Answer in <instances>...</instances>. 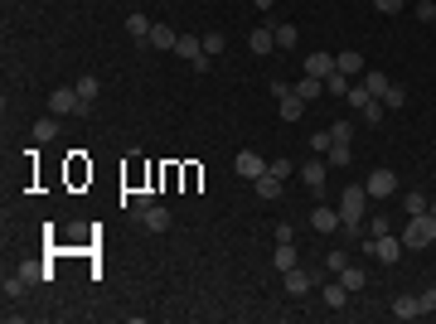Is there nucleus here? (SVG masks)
<instances>
[{"mask_svg":"<svg viewBox=\"0 0 436 324\" xmlns=\"http://www.w3.org/2000/svg\"><path fill=\"white\" fill-rule=\"evenodd\" d=\"M335 208H339V223H344V232H359V218L368 213V189H359V184H354V189H344Z\"/></svg>","mask_w":436,"mask_h":324,"instance_id":"obj_1","label":"nucleus"},{"mask_svg":"<svg viewBox=\"0 0 436 324\" xmlns=\"http://www.w3.org/2000/svg\"><path fill=\"white\" fill-rule=\"evenodd\" d=\"M431 242H436V218H431V208H426V213H412V218H407V232H402V247L422 252V247H431Z\"/></svg>","mask_w":436,"mask_h":324,"instance_id":"obj_2","label":"nucleus"},{"mask_svg":"<svg viewBox=\"0 0 436 324\" xmlns=\"http://www.w3.org/2000/svg\"><path fill=\"white\" fill-rule=\"evenodd\" d=\"M83 107H88V102L78 97V88H54V92H49V112H54V117H73V112H83Z\"/></svg>","mask_w":436,"mask_h":324,"instance_id":"obj_3","label":"nucleus"},{"mask_svg":"<svg viewBox=\"0 0 436 324\" xmlns=\"http://www.w3.org/2000/svg\"><path fill=\"white\" fill-rule=\"evenodd\" d=\"M364 252H368V256H378V261H388V266H393V261H397V256H402V237H393V232H383V237H368V247H364Z\"/></svg>","mask_w":436,"mask_h":324,"instance_id":"obj_4","label":"nucleus"},{"mask_svg":"<svg viewBox=\"0 0 436 324\" xmlns=\"http://www.w3.org/2000/svg\"><path fill=\"white\" fill-rule=\"evenodd\" d=\"M364 189H368V199H393V194H397V174H393V170H373Z\"/></svg>","mask_w":436,"mask_h":324,"instance_id":"obj_5","label":"nucleus"},{"mask_svg":"<svg viewBox=\"0 0 436 324\" xmlns=\"http://www.w3.org/2000/svg\"><path fill=\"white\" fill-rule=\"evenodd\" d=\"M310 227H315V232H344V223H339V208H330V203H315V208H310Z\"/></svg>","mask_w":436,"mask_h":324,"instance_id":"obj_6","label":"nucleus"},{"mask_svg":"<svg viewBox=\"0 0 436 324\" xmlns=\"http://www.w3.org/2000/svg\"><path fill=\"white\" fill-rule=\"evenodd\" d=\"M315 281H320V276H315V271H301V261H296L291 271H281V285H286V295H306Z\"/></svg>","mask_w":436,"mask_h":324,"instance_id":"obj_7","label":"nucleus"},{"mask_svg":"<svg viewBox=\"0 0 436 324\" xmlns=\"http://www.w3.org/2000/svg\"><path fill=\"white\" fill-rule=\"evenodd\" d=\"M175 54H179L184 63H199V59H208V54H204V34H179V39H175Z\"/></svg>","mask_w":436,"mask_h":324,"instance_id":"obj_8","label":"nucleus"},{"mask_svg":"<svg viewBox=\"0 0 436 324\" xmlns=\"http://www.w3.org/2000/svg\"><path fill=\"white\" fill-rule=\"evenodd\" d=\"M233 170H238L243 179H262V174H267V160H262L257 150H243V155L233 160Z\"/></svg>","mask_w":436,"mask_h":324,"instance_id":"obj_9","label":"nucleus"},{"mask_svg":"<svg viewBox=\"0 0 436 324\" xmlns=\"http://www.w3.org/2000/svg\"><path fill=\"white\" fill-rule=\"evenodd\" d=\"M248 49H252V54H272V49H277V25L252 30V34H248Z\"/></svg>","mask_w":436,"mask_h":324,"instance_id":"obj_10","label":"nucleus"},{"mask_svg":"<svg viewBox=\"0 0 436 324\" xmlns=\"http://www.w3.org/2000/svg\"><path fill=\"white\" fill-rule=\"evenodd\" d=\"M325 174H330V165H325V160H320V155H315V160H306V165H301V179H306V184H310V189H325Z\"/></svg>","mask_w":436,"mask_h":324,"instance_id":"obj_11","label":"nucleus"},{"mask_svg":"<svg viewBox=\"0 0 436 324\" xmlns=\"http://www.w3.org/2000/svg\"><path fill=\"white\" fill-rule=\"evenodd\" d=\"M136 218H141V223H146L150 232H165V227L175 223V218H170V208H155V203H150V208H141Z\"/></svg>","mask_w":436,"mask_h":324,"instance_id":"obj_12","label":"nucleus"},{"mask_svg":"<svg viewBox=\"0 0 436 324\" xmlns=\"http://www.w3.org/2000/svg\"><path fill=\"white\" fill-rule=\"evenodd\" d=\"M301 261V252H296V242H277V252H272V266L277 271H291Z\"/></svg>","mask_w":436,"mask_h":324,"instance_id":"obj_13","label":"nucleus"},{"mask_svg":"<svg viewBox=\"0 0 436 324\" xmlns=\"http://www.w3.org/2000/svg\"><path fill=\"white\" fill-rule=\"evenodd\" d=\"M306 73H310V78H330V73H335V54H310V59H306Z\"/></svg>","mask_w":436,"mask_h":324,"instance_id":"obj_14","label":"nucleus"},{"mask_svg":"<svg viewBox=\"0 0 436 324\" xmlns=\"http://www.w3.org/2000/svg\"><path fill=\"white\" fill-rule=\"evenodd\" d=\"M335 68H339L344 78H354V73H364V59H359V49H344V54H335Z\"/></svg>","mask_w":436,"mask_h":324,"instance_id":"obj_15","label":"nucleus"},{"mask_svg":"<svg viewBox=\"0 0 436 324\" xmlns=\"http://www.w3.org/2000/svg\"><path fill=\"white\" fill-rule=\"evenodd\" d=\"M175 39H179V34H175L170 25H150V39H146V44H150V49H175Z\"/></svg>","mask_w":436,"mask_h":324,"instance_id":"obj_16","label":"nucleus"},{"mask_svg":"<svg viewBox=\"0 0 436 324\" xmlns=\"http://www.w3.org/2000/svg\"><path fill=\"white\" fill-rule=\"evenodd\" d=\"M126 34H131L136 44H146V39H150V20H146V15H126Z\"/></svg>","mask_w":436,"mask_h":324,"instance_id":"obj_17","label":"nucleus"},{"mask_svg":"<svg viewBox=\"0 0 436 324\" xmlns=\"http://www.w3.org/2000/svg\"><path fill=\"white\" fill-rule=\"evenodd\" d=\"M378 102H383L388 112H402V102H407V88H402V83H388V92H383Z\"/></svg>","mask_w":436,"mask_h":324,"instance_id":"obj_18","label":"nucleus"},{"mask_svg":"<svg viewBox=\"0 0 436 324\" xmlns=\"http://www.w3.org/2000/svg\"><path fill=\"white\" fill-rule=\"evenodd\" d=\"M339 281H344V290L354 295V290H364V285H368V271H359V266H344V271H339Z\"/></svg>","mask_w":436,"mask_h":324,"instance_id":"obj_19","label":"nucleus"},{"mask_svg":"<svg viewBox=\"0 0 436 324\" xmlns=\"http://www.w3.org/2000/svg\"><path fill=\"white\" fill-rule=\"evenodd\" d=\"M320 300H325L330 310H344V300H349V290H344V281H335V285H325V290H320Z\"/></svg>","mask_w":436,"mask_h":324,"instance_id":"obj_20","label":"nucleus"},{"mask_svg":"<svg viewBox=\"0 0 436 324\" xmlns=\"http://www.w3.org/2000/svg\"><path fill=\"white\" fill-rule=\"evenodd\" d=\"M393 314H397V319H417V314H422L417 295H397V300H393Z\"/></svg>","mask_w":436,"mask_h":324,"instance_id":"obj_21","label":"nucleus"},{"mask_svg":"<svg viewBox=\"0 0 436 324\" xmlns=\"http://www.w3.org/2000/svg\"><path fill=\"white\" fill-rule=\"evenodd\" d=\"M252 184H257V199H277V194H281V179H277L272 170H267L262 179H252Z\"/></svg>","mask_w":436,"mask_h":324,"instance_id":"obj_22","label":"nucleus"},{"mask_svg":"<svg viewBox=\"0 0 436 324\" xmlns=\"http://www.w3.org/2000/svg\"><path fill=\"white\" fill-rule=\"evenodd\" d=\"M402 208H407V218H412V213H426V208H431V199H426L422 189H412V194H402Z\"/></svg>","mask_w":436,"mask_h":324,"instance_id":"obj_23","label":"nucleus"},{"mask_svg":"<svg viewBox=\"0 0 436 324\" xmlns=\"http://www.w3.org/2000/svg\"><path fill=\"white\" fill-rule=\"evenodd\" d=\"M73 88H78V97H83V102H97V92H102V83H97L92 73H88V78H78Z\"/></svg>","mask_w":436,"mask_h":324,"instance_id":"obj_24","label":"nucleus"},{"mask_svg":"<svg viewBox=\"0 0 436 324\" xmlns=\"http://www.w3.org/2000/svg\"><path fill=\"white\" fill-rule=\"evenodd\" d=\"M320 83H325V78H301V83H296V97H301V102H315V97H320Z\"/></svg>","mask_w":436,"mask_h":324,"instance_id":"obj_25","label":"nucleus"},{"mask_svg":"<svg viewBox=\"0 0 436 324\" xmlns=\"http://www.w3.org/2000/svg\"><path fill=\"white\" fill-rule=\"evenodd\" d=\"M301 112H306V102L291 92V97H281V121H301Z\"/></svg>","mask_w":436,"mask_h":324,"instance_id":"obj_26","label":"nucleus"},{"mask_svg":"<svg viewBox=\"0 0 436 324\" xmlns=\"http://www.w3.org/2000/svg\"><path fill=\"white\" fill-rule=\"evenodd\" d=\"M59 136V117H44V121H34V141L44 145V141H54Z\"/></svg>","mask_w":436,"mask_h":324,"instance_id":"obj_27","label":"nucleus"},{"mask_svg":"<svg viewBox=\"0 0 436 324\" xmlns=\"http://www.w3.org/2000/svg\"><path fill=\"white\" fill-rule=\"evenodd\" d=\"M388 83H393L388 73H364V88H368L373 97H383V92H388Z\"/></svg>","mask_w":436,"mask_h":324,"instance_id":"obj_28","label":"nucleus"},{"mask_svg":"<svg viewBox=\"0 0 436 324\" xmlns=\"http://www.w3.org/2000/svg\"><path fill=\"white\" fill-rule=\"evenodd\" d=\"M344 97H349V102H354V107H359V112H364V107H368V102H373V92H368V88H364V83H349V92H344Z\"/></svg>","mask_w":436,"mask_h":324,"instance_id":"obj_29","label":"nucleus"},{"mask_svg":"<svg viewBox=\"0 0 436 324\" xmlns=\"http://www.w3.org/2000/svg\"><path fill=\"white\" fill-rule=\"evenodd\" d=\"M25 290H30V281H25L20 271H15V276H6V300H20Z\"/></svg>","mask_w":436,"mask_h":324,"instance_id":"obj_30","label":"nucleus"},{"mask_svg":"<svg viewBox=\"0 0 436 324\" xmlns=\"http://www.w3.org/2000/svg\"><path fill=\"white\" fill-rule=\"evenodd\" d=\"M296 39H301L296 25H277V44H281V49H296Z\"/></svg>","mask_w":436,"mask_h":324,"instance_id":"obj_31","label":"nucleus"},{"mask_svg":"<svg viewBox=\"0 0 436 324\" xmlns=\"http://www.w3.org/2000/svg\"><path fill=\"white\" fill-rule=\"evenodd\" d=\"M359 117H364V121H368V126H378V121H383V117H388V107H383V102H378V97H373V102H368V107H364V112H359Z\"/></svg>","mask_w":436,"mask_h":324,"instance_id":"obj_32","label":"nucleus"},{"mask_svg":"<svg viewBox=\"0 0 436 324\" xmlns=\"http://www.w3.org/2000/svg\"><path fill=\"white\" fill-rule=\"evenodd\" d=\"M224 49H228V39H224V34H204V54H208V59H218Z\"/></svg>","mask_w":436,"mask_h":324,"instance_id":"obj_33","label":"nucleus"},{"mask_svg":"<svg viewBox=\"0 0 436 324\" xmlns=\"http://www.w3.org/2000/svg\"><path fill=\"white\" fill-rule=\"evenodd\" d=\"M325 88H330V92H335V97H344V92H349V78H344V73H339V68H335V73H330V78H325Z\"/></svg>","mask_w":436,"mask_h":324,"instance_id":"obj_34","label":"nucleus"},{"mask_svg":"<svg viewBox=\"0 0 436 324\" xmlns=\"http://www.w3.org/2000/svg\"><path fill=\"white\" fill-rule=\"evenodd\" d=\"M330 145H335L330 131H315V136H310V150H315V155H330Z\"/></svg>","mask_w":436,"mask_h":324,"instance_id":"obj_35","label":"nucleus"},{"mask_svg":"<svg viewBox=\"0 0 436 324\" xmlns=\"http://www.w3.org/2000/svg\"><path fill=\"white\" fill-rule=\"evenodd\" d=\"M349 160H354V150H349V145H339V141H335V145H330V165H349Z\"/></svg>","mask_w":436,"mask_h":324,"instance_id":"obj_36","label":"nucleus"},{"mask_svg":"<svg viewBox=\"0 0 436 324\" xmlns=\"http://www.w3.org/2000/svg\"><path fill=\"white\" fill-rule=\"evenodd\" d=\"M267 170H272V174H277V179H286V174H291V170H296V165H291V160H286V155H277V160H267Z\"/></svg>","mask_w":436,"mask_h":324,"instance_id":"obj_37","label":"nucleus"},{"mask_svg":"<svg viewBox=\"0 0 436 324\" xmlns=\"http://www.w3.org/2000/svg\"><path fill=\"white\" fill-rule=\"evenodd\" d=\"M344 266H349V256H344V252H339V247H335V252H330V256H325V271H335V276H339V271H344Z\"/></svg>","mask_w":436,"mask_h":324,"instance_id":"obj_38","label":"nucleus"},{"mask_svg":"<svg viewBox=\"0 0 436 324\" xmlns=\"http://www.w3.org/2000/svg\"><path fill=\"white\" fill-rule=\"evenodd\" d=\"M20 276H25V281L34 285V281H44V276H54V271H44V266H34V261H25V266H20Z\"/></svg>","mask_w":436,"mask_h":324,"instance_id":"obj_39","label":"nucleus"},{"mask_svg":"<svg viewBox=\"0 0 436 324\" xmlns=\"http://www.w3.org/2000/svg\"><path fill=\"white\" fill-rule=\"evenodd\" d=\"M417 305H422V314H436V285H426V290L417 295Z\"/></svg>","mask_w":436,"mask_h":324,"instance_id":"obj_40","label":"nucleus"},{"mask_svg":"<svg viewBox=\"0 0 436 324\" xmlns=\"http://www.w3.org/2000/svg\"><path fill=\"white\" fill-rule=\"evenodd\" d=\"M417 20H422V25L436 20V0H417Z\"/></svg>","mask_w":436,"mask_h":324,"instance_id":"obj_41","label":"nucleus"},{"mask_svg":"<svg viewBox=\"0 0 436 324\" xmlns=\"http://www.w3.org/2000/svg\"><path fill=\"white\" fill-rule=\"evenodd\" d=\"M296 92V83H286V78H272V97L281 102V97H291Z\"/></svg>","mask_w":436,"mask_h":324,"instance_id":"obj_42","label":"nucleus"},{"mask_svg":"<svg viewBox=\"0 0 436 324\" xmlns=\"http://www.w3.org/2000/svg\"><path fill=\"white\" fill-rule=\"evenodd\" d=\"M330 136H335L339 145H349V136H354V126H349V121H335V126H330Z\"/></svg>","mask_w":436,"mask_h":324,"instance_id":"obj_43","label":"nucleus"},{"mask_svg":"<svg viewBox=\"0 0 436 324\" xmlns=\"http://www.w3.org/2000/svg\"><path fill=\"white\" fill-rule=\"evenodd\" d=\"M373 10H378V15H397V10H402V0H373Z\"/></svg>","mask_w":436,"mask_h":324,"instance_id":"obj_44","label":"nucleus"},{"mask_svg":"<svg viewBox=\"0 0 436 324\" xmlns=\"http://www.w3.org/2000/svg\"><path fill=\"white\" fill-rule=\"evenodd\" d=\"M388 232V218H368V237H383Z\"/></svg>","mask_w":436,"mask_h":324,"instance_id":"obj_45","label":"nucleus"},{"mask_svg":"<svg viewBox=\"0 0 436 324\" xmlns=\"http://www.w3.org/2000/svg\"><path fill=\"white\" fill-rule=\"evenodd\" d=\"M252 6H257V10H272V6H277V0H252Z\"/></svg>","mask_w":436,"mask_h":324,"instance_id":"obj_46","label":"nucleus"},{"mask_svg":"<svg viewBox=\"0 0 436 324\" xmlns=\"http://www.w3.org/2000/svg\"><path fill=\"white\" fill-rule=\"evenodd\" d=\"M431 218H436V203H431Z\"/></svg>","mask_w":436,"mask_h":324,"instance_id":"obj_47","label":"nucleus"}]
</instances>
